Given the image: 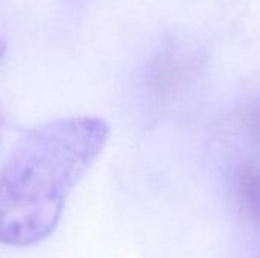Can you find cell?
Returning a JSON list of instances; mask_svg holds the SVG:
<instances>
[{
    "mask_svg": "<svg viewBox=\"0 0 260 258\" xmlns=\"http://www.w3.org/2000/svg\"><path fill=\"white\" fill-rule=\"evenodd\" d=\"M108 138L98 117H67L26 131L0 175V240L30 246L56 228L66 201Z\"/></svg>",
    "mask_w": 260,
    "mask_h": 258,
    "instance_id": "cell-1",
    "label": "cell"
},
{
    "mask_svg": "<svg viewBox=\"0 0 260 258\" xmlns=\"http://www.w3.org/2000/svg\"><path fill=\"white\" fill-rule=\"evenodd\" d=\"M238 193L245 213L260 224V170L250 167L241 173Z\"/></svg>",
    "mask_w": 260,
    "mask_h": 258,
    "instance_id": "cell-2",
    "label": "cell"
}]
</instances>
